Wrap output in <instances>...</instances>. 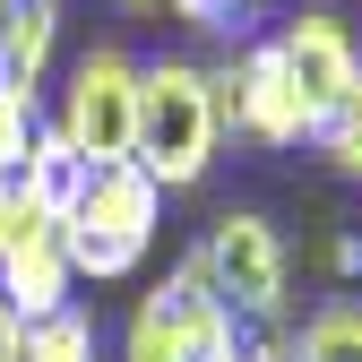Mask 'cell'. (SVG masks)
Listing matches in <instances>:
<instances>
[{
    "mask_svg": "<svg viewBox=\"0 0 362 362\" xmlns=\"http://www.w3.org/2000/svg\"><path fill=\"white\" fill-rule=\"evenodd\" d=\"M156 224H164V190L139 164H95L86 199L61 216V259L78 285H121L139 276L147 250H156Z\"/></svg>",
    "mask_w": 362,
    "mask_h": 362,
    "instance_id": "cell-1",
    "label": "cell"
},
{
    "mask_svg": "<svg viewBox=\"0 0 362 362\" xmlns=\"http://www.w3.org/2000/svg\"><path fill=\"white\" fill-rule=\"evenodd\" d=\"M216 86L199 61H147L139 69V147H129V164H139L156 190H190V181H207L216 164Z\"/></svg>",
    "mask_w": 362,
    "mask_h": 362,
    "instance_id": "cell-2",
    "label": "cell"
},
{
    "mask_svg": "<svg viewBox=\"0 0 362 362\" xmlns=\"http://www.w3.org/2000/svg\"><path fill=\"white\" fill-rule=\"evenodd\" d=\"M233 354H242V320L216 302L199 250L129 310V337H121V362H233Z\"/></svg>",
    "mask_w": 362,
    "mask_h": 362,
    "instance_id": "cell-3",
    "label": "cell"
},
{
    "mask_svg": "<svg viewBox=\"0 0 362 362\" xmlns=\"http://www.w3.org/2000/svg\"><path fill=\"white\" fill-rule=\"evenodd\" d=\"M199 267H207L216 302L233 310L242 328H276L285 320V242H276L267 216H250V207L216 216L207 242H199Z\"/></svg>",
    "mask_w": 362,
    "mask_h": 362,
    "instance_id": "cell-4",
    "label": "cell"
},
{
    "mask_svg": "<svg viewBox=\"0 0 362 362\" xmlns=\"http://www.w3.org/2000/svg\"><path fill=\"white\" fill-rule=\"evenodd\" d=\"M207 86H216V121L242 129V139H259V147H302L310 139V104H302V86H293L276 43L233 52L224 69H207Z\"/></svg>",
    "mask_w": 362,
    "mask_h": 362,
    "instance_id": "cell-5",
    "label": "cell"
},
{
    "mask_svg": "<svg viewBox=\"0 0 362 362\" xmlns=\"http://www.w3.org/2000/svg\"><path fill=\"white\" fill-rule=\"evenodd\" d=\"M61 139L86 164H129V147H139V61H129V52H86L69 69Z\"/></svg>",
    "mask_w": 362,
    "mask_h": 362,
    "instance_id": "cell-6",
    "label": "cell"
},
{
    "mask_svg": "<svg viewBox=\"0 0 362 362\" xmlns=\"http://www.w3.org/2000/svg\"><path fill=\"white\" fill-rule=\"evenodd\" d=\"M276 52H285V69H293V86H302V104H310V121H320L345 86L362 78V35L337 18V9H302L285 35H276Z\"/></svg>",
    "mask_w": 362,
    "mask_h": 362,
    "instance_id": "cell-7",
    "label": "cell"
},
{
    "mask_svg": "<svg viewBox=\"0 0 362 362\" xmlns=\"http://www.w3.org/2000/svg\"><path fill=\"white\" fill-rule=\"evenodd\" d=\"M69 285L78 276H69V259H61V224L43 242H26V250L0 259V302H9L18 320H52V310L69 302Z\"/></svg>",
    "mask_w": 362,
    "mask_h": 362,
    "instance_id": "cell-8",
    "label": "cell"
},
{
    "mask_svg": "<svg viewBox=\"0 0 362 362\" xmlns=\"http://www.w3.org/2000/svg\"><path fill=\"white\" fill-rule=\"evenodd\" d=\"M86 181H95V164H86V156L61 139V121H43V129H35V147H26V164H18V190L61 224V216L86 199Z\"/></svg>",
    "mask_w": 362,
    "mask_h": 362,
    "instance_id": "cell-9",
    "label": "cell"
},
{
    "mask_svg": "<svg viewBox=\"0 0 362 362\" xmlns=\"http://www.w3.org/2000/svg\"><path fill=\"white\" fill-rule=\"evenodd\" d=\"M52 43H61V9L52 0H9V9H0V78L35 86L52 69Z\"/></svg>",
    "mask_w": 362,
    "mask_h": 362,
    "instance_id": "cell-10",
    "label": "cell"
},
{
    "mask_svg": "<svg viewBox=\"0 0 362 362\" xmlns=\"http://www.w3.org/2000/svg\"><path fill=\"white\" fill-rule=\"evenodd\" d=\"M18 362H95V320H86L78 302H61L52 320H26Z\"/></svg>",
    "mask_w": 362,
    "mask_h": 362,
    "instance_id": "cell-11",
    "label": "cell"
},
{
    "mask_svg": "<svg viewBox=\"0 0 362 362\" xmlns=\"http://www.w3.org/2000/svg\"><path fill=\"white\" fill-rule=\"evenodd\" d=\"M293 362H362V302H328V310H310L302 337H293Z\"/></svg>",
    "mask_w": 362,
    "mask_h": 362,
    "instance_id": "cell-12",
    "label": "cell"
},
{
    "mask_svg": "<svg viewBox=\"0 0 362 362\" xmlns=\"http://www.w3.org/2000/svg\"><path fill=\"white\" fill-rule=\"evenodd\" d=\"M310 147H320L337 173H354V181H362V78L345 86V95H337L320 121H310Z\"/></svg>",
    "mask_w": 362,
    "mask_h": 362,
    "instance_id": "cell-13",
    "label": "cell"
},
{
    "mask_svg": "<svg viewBox=\"0 0 362 362\" xmlns=\"http://www.w3.org/2000/svg\"><path fill=\"white\" fill-rule=\"evenodd\" d=\"M35 129H43V95H35V86H18V78H0V173L26 164Z\"/></svg>",
    "mask_w": 362,
    "mask_h": 362,
    "instance_id": "cell-14",
    "label": "cell"
},
{
    "mask_svg": "<svg viewBox=\"0 0 362 362\" xmlns=\"http://www.w3.org/2000/svg\"><path fill=\"white\" fill-rule=\"evenodd\" d=\"M43 233H52V216H43V207L18 190V173H0V259L26 250V242H43Z\"/></svg>",
    "mask_w": 362,
    "mask_h": 362,
    "instance_id": "cell-15",
    "label": "cell"
},
{
    "mask_svg": "<svg viewBox=\"0 0 362 362\" xmlns=\"http://www.w3.org/2000/svg\"><path fill=\"white\" fill-rule=\"evenodd\" d=\"M190 26H233V0H173Z\"/></svg>",
    "mask_w": 362,
    "mask_h": 362,
    "instance_id": "cell-16",
    "label": "cell"
},
{
    "mask_svg": "<svg viewBox=\"0 0 362 362\" xmlns=\"http://www.w3.org/2000/svg\"><path fill=\"white\" fill-rule=\"evenodd\" d=\"M328 267H337V276H362V233H337L328 242Z\"/></svg>",
    "mask_w": 362,
    "mask_h": 362,
    "instance_id": "cell-17",
    "label": "cell"
},
{
    "mask_svg": "<svg viewBox=\"0 0 362 362\" xmlns=\"http://www.w3.org/2000/svg\"><path fill=\"white\" fill-rule=\"evenodd\" d=\"M18 345H26V320H18L9 302H0V362H18Z\"/></svg>",
    "mask_w": 362,
    "mask_h": 362,
    "instance_id": "cell-18",
    "label": "cell"
},
{
    "mask_svg": "<svg viewBox=\"0 0 362 362\" xmlns=\"http://www.w3.org/2000/svg\"><path fill=\"white\" fill-rule=\"evenodd\" d=\"M285 362H293V345H285Z\"/></svg>",
    "mask_w": 362,
    "mask_h": 362,
    "instance_id": "cell-19",
    "label": "cell"
},
{
    "mask_svg": "<svg viewBox=\"0 0 362 362\" xmlns=\"http://www.w3.org/2000/svg\"><path fill=\"white\" fill-rule=\"evenodd\" d=\"M0 9H9V0H0Z\"/></svg>",
    "mask_w": 362,
    "mask_h": 362,
    "instance_id": "cell-20",
    "label": "cell"
},
{
    "mask_svg": "<svg viewBox=\"0 0 362 362\" xmlns=\"http://www.w3.org/2000/svg\"><path fill=\"white\" fill-rule=\"evenodd\" d=\"M233 362H242V354H233Z\"/></svg>",
    "mask_w": 362,
    "mask_h": 362,
    "instance_id": "cell-21",
    "label": "cell"
}]
</instances>
